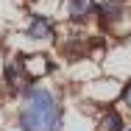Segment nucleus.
Returning <instances> with one entry per match:
<instances>
[{
  "mask_svg": "<svg viewBox=\"0 0 131 131\" xmlns=\"http://www.w3.org/2000/svg\"><path fill=\"white\" fill-rule=\"evenodd\" d=\"M23 128L25 131H59L56 101L48 89H34L28 95L25 112H23Z\"/></svg>",
  "mask_w": 131,
  "mask_h": 131,
  "instance_id": "nucleus-1",
  "label": "nucleus"
},
{
  "mask_svg": "<svg viewBox=\"0 0 131 131\" xmlns=\"http://www.w3.org/2000/svg\"><path fill=\"white\" fill-rule=\"evenodd\" d=\"M28 36H31V39H50L53 36V25L45 17H34V23L28 28Z\"/></svg>",
  "mask_w": 131,
  "mask_h": 131,
  "instance_id": "nucleus-2",
  "label": "nucleus"
},
{
  "mask_svg": "<svg viewBox=\"0 0 131 131\" xmlns=\"http://www.w3.org/2000/svg\"><path fill=\"white\" fill-rule=\"evenodd\" d=\"M67 14L73 17V20H84L89 11H92V0H67Z\"/></svg>",
  "mask_w": 131,
  "mask_h": 131,
  "instance_id": "nucleus-3",
  "label": "nucleus"
},
{
  "mask_svg": "<svg viewBox=\"0 0 131 131\" xmlns=\"http://www.w3.org/2000/svg\"><path fill=\"white\" fill-rule=\"evenodd\" d=\"M120 128H123V117L117 112H109L103 117V131H120Z\"/></svg>",
  "mask_w": 131,
  "mask_h": 131,
  "instance_id": "nucleus-4",
  "label": "nucleus"
},
{
  "mask_svg": "<svg viewBox=\"0 0 131 131\" xmlns=\"http://www.w3.org/2000/svg\"><path fill=\"white\" fill-rule=\"evenodd\" d=\"M120 6H123V0H109L103 8H101V11H103V17H106V20H114V17L120 14Z\"/></svg>",
  "mask_w": 131,
  "mask_h": 131,
  "instance_id": "nucleus-5",
  "label": "nucleus"
},
{
  "mask_svg": "<svg viewBox=\"0 0 131 131\" xmlns=\"http://www.w3.org/2000/svg\"><path fill=\"white\" fill-rule=\"evenodd\" d=\"M126 103L131 106V86H126Z\"/></svg>",
  "mask_w": 131,
  "mask_h": 131,
  "instance_id": "nucleus-6",
  "label": "nucleus"
}]
</instances>
